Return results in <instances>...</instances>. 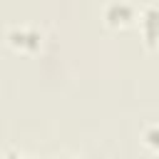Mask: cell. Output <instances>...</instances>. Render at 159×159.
I'll use <instances>...</instances> for the list:
<instances>
[{
	"label": "cell",
	"mask_w": 159,
	"mask_h": 159,
	"mask_svg": "<svg viewBox=\"0 0 159 159\" xmlns=\"http://www.w3.org/2000/svg\"><path fill=\"white\" fill-rule=\"evenodd\" d=\"M60 159H80V157H60Z\"/></svg>",
	"instance_id": "5"
},
{
	"label": "cell",
	"mask_w": 159,
	"mask_h": 159,
	"mask_svg": "<svg viewBox=\"0 0 159 159\" xmlns=\"http://www.w3.org/2000/svg\"><path fill=\"white\" fill-rule=\"evenodd\" d=\"M10 42L15 47H30V50H35L40 45V35L32 32V30H12L10 32Z\"/></svg>",
	"instance_id": "2"
},
{
	"label": "cell",
	"mask_w": 159,
	"mask_h": 159,
	"mask_svg": "<svg viewBox=\"0 0 159 159\" xmlns=\"http://www.w3.org/2000/svg\"><path fill=\"white\" fill-rule=\"evenodd\" d=\"M154 20H157V12L149 7L147 15H144V30H147V40H149V45H154Z\"/></svg>",
	"instance_id": "3"
},
{
	"label": "cell",
	"mask_w": 159,
	"mask_h": 159,
	"mask_svg": "<svg viewBox=\"0 0 159 159\" xmlns=\"http://www.w3.org/2000/svg\"><path fill=\"white\" fill-rule=\"evenodd\" d=\"M104 17L109 20V25H124V22H129L132 20V7L127 5V2H112L109 7H107V12H104Z\"/></svg>",
	"instance_id": "1"
},
{
	"label": "cell",
	"mask_w": 159,
	"mask_h": 159,
	"mask_svg": "<svg viewBox=\"0 0 159 159\" xmlns=\"http://www.w3.org/2000/svg\"><path fill=\"white\" fill-rule=\"evenodd\" d=\"M7 159H30V157H20V154H15V152H10V154H7Z\"/></svg>",
	"instance_id": "4"
}]
</instances>
